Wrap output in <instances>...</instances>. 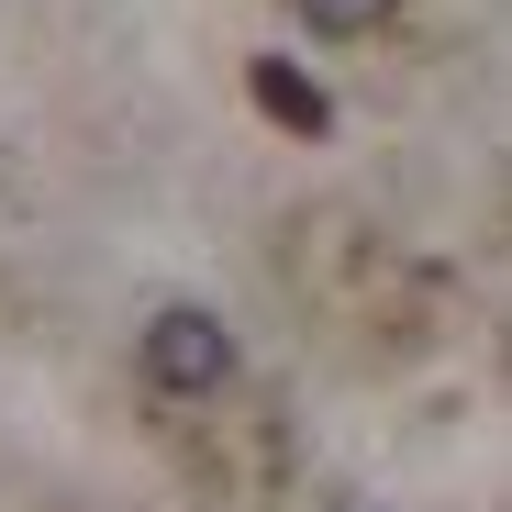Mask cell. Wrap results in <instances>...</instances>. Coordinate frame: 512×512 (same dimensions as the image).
Returning a JSON list of instances; mask_svg holds the SVG:
<instances>
[{
  "mask_svg": "<svg viewBox=\"0 0 512 512\" xmlns=\"http://www.w3.org/2000/svg\"><path fill=\"white\" fill-rule=\"evenodd\" d=\"M290 12H301L312 34H368V23L390 12V0H290Z\"/></svg>",
  "mask_w": 512,
  "mask_h": 512,
  "instance_id": "cell-3",
  "label": "cell"
},
{
  "mask_svg": "<svg viewBox=\"0 0 512 512\" xmlns=\"http://www.w3.org/2000/svg\"><path fill=\"white\" fill-rule=\"evenodd\" d=\"M145 379H156L167 401H212V390L234 379V334H223L212 312H156V323H145Z\"/></svg>",
  "mask_w": 512,
  "mask_h": 512,
  "instance_id": "cell-1",
  "label": "cell"
},
{
  "mask_svg": "<svg viewBox=\"0 0 512 512\" xmlns=\"http://www.w3.org/2000/svg\"><path fill=\"white\" fill-rule=\"evenodd\" d=\"M256 112H268V123H290V134H334V101L312 90L290 56H256Z\"/></svg>",
  "mask_w": 512,
  "mask_h": 512,
  "instance_id": "cell-2",
  "label": "cell"
}]
</instances>
